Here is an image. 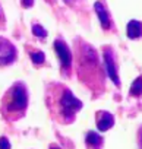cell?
I'll return each instance as SVG.
<instances>
[{
    "mask_svg": "<svg viewBox=\"0 0 142 149\" xmlns=\"http://www.w3.org/2000/svg\"><path fill=\"white\" fill-rule=\"evenodd\" d=\"M32 32H34V35H37V37H45L47 35V31L41 26V25H38V24H35L34 26H32Z\"/></svg>",
    "mask_w": 142,
    "mask_h": 149,
    "instance_id": "13",
    "label": "cell"
},
{
    "mask_svg": "<svg viewBox=\"0 0 142 149\" xmlns=\"http://www.w3.org/2000/svg\"><path fill=\"white\" fill-rule=\"evenodd\" d=\"M16 58V48L15 45L8 41L6 38L0 37V66L12 64Z\"/></svg>",
    "mask_w": 142,
    "mask_h": 149,
    "instance_id": "5",
    "label": "cell"
},
{
    "mask_svg": "<svg viewBox=\"0 0 142 149\" xmlns=\"http://www.w3.org/2000/svg\"><path fill=\"white\" fill-rule=\"evenodd\" d=\"M21 2H22V6L24 8H31L32 3H34V0H21Z\"/></svg>",
    "mask_w": 142,
    "mask_h": 149,
    "instance_id": "16",
    "label": "cell"
},
{
    "mask_svg": "<svg viewBox=\"0 0 142 149\" xmlns=\"http://www.w3.org/2000/svg\"><path fill=\"white\" fill-rule=\"evenodd\" d=\"M45 104L51 117L60 124H70L76 118L82 102L62 84H50L45 91Z\"/></svg>",
    "mask_w": 142,
    "mask_h": 149,
    "instance_id": "2",
    "label": "cell"
},
{
    "mask_svg": "<svg viewBox=\"0 0 142 149\" xmlns=\"http://www.w3.org/2000/svg\"><path fill=\"white\" fill-rule=\"evenodd\" d=\"M76 73L84 85L92 89L97 94H101L104 89V66H101L97 51L91 44L76 40Z\"/></svg>",
    "mask_w": 142,
    "mask_h": 149,
    "instance_id": "1",
    "label": "cell"
},
{
    "mask_svg": "<svg viewBox=\"0 0 142 149\" xmlns=\"http://www.w3.org/2000/svg\"><path fill=\"white\" fill-rule=\"evenodd\" d=\"M54 50L59 56V60H60V66L63 69V74H69V69L72 66V54H70V50L69 47L62 41V40H56L54 41Z\"/></svg>",
    "mask_w": 142,
    "mask_h": 149,
    "instance_id": "4",
    "label": "cell"
},
{
    "mask_svg": "<svg viewBox=\"0 0 142 149\" xmlns=\"http://www.w3.org/2000/svg\"><path fill=\"white\" fill-rule=\"evenodd\" d=\"M94 9L98 15V19H100V24L104 29H110L111 28V21H110V16H108V12L107 9L104 8V5L101 2H95L94 5Z\"/></svg>",
    "mask_w": 142,
    "mask_h": 149,
    "instance_id": "8",
    "label": "cell"
},
{
    "mask_svg": "<svg viewBox=\"0 0 142 149\" xmlns=\"http://www.w3.org/2000/svg\"><path fill=\"white\" fill-rule=\"evenodd\" d=\"M28 89L25 84L15 82L3 95L2 98V110L3 117L8 121H18L21 120L28 108Z\"/></svg>",
    "mask_w": 142,
    "mask_h": 149,
    "instance_id": "3",
    "label": "cell"
},
{
    "mask_svg": "<svg viewBox=\"0 0 142 149\" xmlns=\"http://www.w3.org/2000/svg\"><path fill=\"white\" fill-rule=\"evenodd\" d=\"M29 56H31V60H32L34 64H41V63H44V60H45V56H44L43 51L32 50V51L29 53Z\"/></svg>",
    "mask_w": 142,
    "mask_h": 149,
    "instance_id": "12",
    "label": "cell"
},
{
    "mask_svg": "<svg viewBox=\"0 0 142 149\" xmlns=\"http://www.w3.org/2000/svg\"><path fill=\"white\" fill-rule=\"evenodd\" d=\"M95 121H97V127H98L100 132H107L110 127H113L114 117L108 111H98L97 117H95Z\"/></svg>",
    "mask_w": 142,
    "mask_h": 149,
    "instance_id": "7",
    "label": "cell"
},
{
    "mask_svg": "<svg viewBox=\"0 0 142 149\" xmlns=\"http://www.w3.org/2000/svg\"><path fill=\"white\" fill-rule=\"evenodd\" d=\"M0 149H10V143H9L8 137H5V136L0 137Z\"/></svg>",
    "mask_w": 142,
    "mask_h": 149,
    "instance_id": "14",
    "label": "cell"
},
{
    "mask_svg": "<svg viewBox=\"0 0 142 149\" xmlns=\"http://www.w3.org/2000/svg\"><path fill=\"white\" fill-rule=\"evenodd\" d=\"M126 32H127V37L130 40H138L142 37V22L141 21H136V19H132L129 24H127V28H126Z\"/></svg>",
    "mask_w": 142,
    "mask_h": 149,
    "instance_id": "9",
    "label": "cell"
},
{
    "mask_svg": "<svg viewBox=\"0 0 142 149\" xmlns=\"http://www.w3.org/2000/svg\"><path fill=\"white\" fill-rule=\"evenodd\" d=\"M50 149H60V148H59L57 145H51V146H50Z\"/></svg>",
    "mask_w": 142,
    "mask_h": 149,
    "instance_id": "17",
    "label": "cell"
},
{
    "mask_svg": "<svg viewBox=\"0 0 142 149\" xmlns=\"http://www.w3.org/2000/svg\"><path fill=\"white\" fill-rule=\"evenodd\" d=\"M138 146L139 149H142V126L138 129Z\"/></svg>",
    "mask_w": 142,
    "mask_h": 149,
    "instance_id": "15",
    "label": "cell"
},
{
    "mask_svg": "<svg viewBox=\"0 0 142 149\" xmlns=\"http://www.w3.org/2000/svg\"><path fill=\"white\" fill-rule=\"evenodd\" d=\"M64 2H69V3H70V2H72V0H64Z\"/></svg>",
    "mask_w": 142,
    "mask_h": 149,
    "instance_id": "18",
    "label": "cell"
},
{
    "mask_svg": "<svg viewBox=\"0 0 142 149\" xmlns=\"http://www.w3.org/2000/svg\"><path fill=\"white\" fill-rule=\"evenodd\" d=\"M85 145L88 149H101L103 148V137L97 132H88L85 136Z\"/></svg>",
    "mask_w": 142,
    "mask_h": 149,
    "instance_id": "10",
    "label": "cell"
},
{
    "mask_svg": "<svg viewBox=\"0 0 142 149\" xmlns=\"http://www.w3.org/2000/svg\"><path fill=\"white\" fill-rule=\"evenodd\" d=\"M103 56H104V69H107L110 79L114 82L116 86H120L119 74H117V66H116V60H114V53H113V50H111L108 45L104 47Z\"/></svg>",
    "mask_w": 142,
    "mask_h": 149,
    "instance_id": "6",
    "label": "cell"
},
{
    "mask_svg": "<svg viewBox=\"0 0 142 149\" xmlns=\"http://www.w3.org/2000/svg\"><path fill=\"white\" fill-rule=\"evenodd\" d=\"M130 95L132 97H139L142 95V76H139L138 79L133 81L132 86H130Z\"/></svg>",
    "mask_w": 142,
    "mask_h": 149,
    "instance_id": "11",
    "label": "cell"
}]
</instances>
